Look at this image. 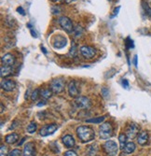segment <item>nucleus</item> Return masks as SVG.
Masks as SVG:
<instances>
[{
    "label": "nucleus",
    "instance_id": "obj_1",
    "mask_svg": "<svg viewBox=\"0 0 151 156\" xmlns=\"http://www.w3.org/2000/svg\"><path fill=\"white\" fill-rule=\"evenodd\" d=\"M77 135L79 137V139L84 143H88L90 141H92L95 137V132L93 131V129L85 125L77 127Z\"/></svg>",
    "mask_w": 151,
    "mask_h": 156
},
{
    "label": "nucleus",
    "instance_id": "obj_2",
    "mask_svg": "<svg viewBox=\"0 0 151 156\" xmlns=\"http://www.w3.org/2000/svg\"><path fill=\"white\" fill-rule=\"evenodd\" d=\"M99 130V135L102 139H109L113 135V127L108 122L102 123Z\"/></svg>",
    "mask_w": 151,
    "mask_h": 156
},
{
    "label": "nucleus",
    "instance_id": "obj_3",
    "mask_svg": "<svg viewBox=\"0 0 151 156\" xmlns=\"http://www.w3.org/2000/svg\"><path fill=\"white\" fill-rule=\"evenodd\" d=\"M103 149L108 156H115L118 154V147L117 143L113 140H107L103 145Z\"/></svg>",
    "mask_w": 151,
    "mask_h": 156
},
{
    "label": "nucleus",
    "instance_id": "obj_4",
    "mask_svg": "<svg viewBox=\"0 0 151 156\" xmlns=\"http://www.w3.org/2000/svg\"><path fill=\"white\" fill-rule=\"evenodd\" d=\"M64 80L61 78L54 79L50 82V90L53 94H61L64 90Z\"/></svg>",
    "mask_w": 151,
    "mask_h": 156
},
{
    "label": "nucleus",
    "instance_id": "obj_5",
    "mask_svg": "<svg viewBox=\"0 0 151 156\" xmlns=\"http://www.w3.org/2000/svg\"><path fill=\"white\" fill-rule=\"evenodd\" d=\"M75 105L80 109H89L91 106V100L86 96H78L75 100Z\"/></svg>",
    "mask_w": 151,
    "mask_h": 156
},
{
    "label": "nucleus",
    "instance_id": "obj_6",
    "mask_svg": "<svg viewBox=\"0 0 151 156\" xmlns=\"http://www.w3.org/2000/svg\"><path fill=\"white\" fill-rule=\"evenodd\" d=\"M59 23L66 33H72L74 31L73 23L68 17H65V16L61 17L59 19Z\"/></svg>",
    "mask_w": 151,
    "mask_h": 156
},
{
    "label": "nucleus",
    "instance_id": "obj_7",
    "mask_svg": "<svg viewBox=\"0 0 151 156\" xmlns=\"http://www.w3.org/2000/svg\"><path fill=\"white\" fill-rule=\"evenodd\" d=\"M58 129V125L56 123H50V124H47L44 125L42 128L39 131V135L41 136H48L50 135H52L54 132Z\"/></svg>",
    "mask_w": 151,
    "mask_h": 156
},
{
    "label": "nucleus",
    "instance_id": "obj_8",
    "mask_svg": "<svg viewBox=\"0 0 151 156\" xmlns=\"http://www.w3.org/2000/svg\"><path fill=\"white\" fill-rule=\"evenodd\" d=\"M139 130H140L139 125H137L134 122H132L127 126V128H126V136H128V138L132 139L138 135Z\"/></svg>",
    "mask_w": 151,
    "mask_h": 156
},
{
    "label": "nucleus",
    "instance_id": "obj_9",
    "mask_svg": "<svg viewBox=\"0 0 151 156\" xmlns=\"http://www.w3.org/2000/svg\"><path fill=\"white\" fill-rule=\"evenodd\" d=\"M80 52L86 59H91L96 54V50L91 46H82L80 48Z\"/></svg>",
    "mask_w": 151,
    "mask_h": 156
},
{
    "label": "nucleus",
    "instance_id": "obj_10",
    "mask_svg": "<svg viewBox=\"0 0 151 156\" xmlns=\"http://www.w3.org/2000/svg\"><path fill=\"white\" fill-rule=\"evenodd\" d=\"M52 44H53V47L55 49H62V48L66 46L67 39H66V37H63L61 35H58V36L54 37Z\"/></svg>",
    "mask_w": 151,
    "mask_h": 156
},
{
    "label": "nucleus",
    "instance_id": "obj_11",
    "mask_svg": "<svg viewBox=\"0 0 151 156\" xmlns=\"http://www.w3.org/2000/svg\"><path fill=\"white\" fill-rule=\"evenodd\" d=\"M68 94H69V95L73 98H77L79 96V90L77 88V82L75 80H72L69 82V84H68Z\"/></svg>",
    "mask_w": 151,
    "mask_h": 156
},
{
    "label": "nucleus",
    "instance_id": "obj_12",
    "mask_svg": "<svg viewBox=\"0 0 151 156\" xmlns=\"http://www.w3.org/2000/svg\"><path fill=\"white\" fill-rule=\"evenodd\" d=\"M1 62H2L3 66H12L15 63V57H14V55L11 54V53H6L2 56Z\"/></svg>",
    "mask_w": 151,
    "mask_h": 156
},
{
    "label": "nucleus",
    "instance_id": "obj_13",
    "mask_svg": "<svg viewBox=\"0 0 151 156\" xmlns=\"http://www.w3.org/2000/svg\"><path fill=\"white\" fill-rule=\"evenodd\" d=\"M22 156H36V148L33 142H28L24 146Z\"/></svg>",
    "mask_w": 151,
    "mask_h": 156
},
{
    "label": "nucleus",
    "instance_id": "obj_14",
    "mask_svg": "<svg viewBox=\"0 0 151 156\" xmlns=\"http://www.w3.org/2000/svg\"><path fill=\"white\" fill-rule=\"evenodd\" d=\"M15 87H16L15 81H13L11 80H3L2 83H1V88L6 92H11V91H13L15 89Z\"/></svg>",
    "mask_w": 151,
    "mask_h": 156
},
{
    "label": "nucleus",
    "instance_id": "obj_15",
    "mask_svg": "<svg viewBox=\"0 0 151 156\" xmlns=\"http://www.w3.org/2000/svg\"><path fill=\"white\" fill-rule=\"evenodd\" d=\"M148 134L146 131H142L140 132V134L137 136V142H138L139 145L141 146H145L146 143H147V141H148Z\"/></svg>",
    "mask_w": 151,
    "mask_h": 156
},
{
    "label": "nucleus",
    "instance_id": "obj_16",
    "mask_svg": "<svg viewBox=\"0 0 151 156\" xmlns=\"http://www.w3.org/2000/svg\"><path fill=\"white\" fill-rule=\"evenodd\" d=\"M63 142L67 148H73L76 144V141L71 135H65L64 136H63Z\"/></svg>",
    "mask_w": 151,
    "mask_h": 156
},
{
    "label": "nucleus",
    "instance_id": "obj_17",
    "mask_svg": "<svg viewBox=\"0 0 151 156\" xmlns=\"http://www.w3.org/2000/svg\"><path fill=\"white\" fill-rule=\"evenodd\" d=\"M18 139H19V135L16 133H11V134L6 136V137H5V141L8 144H14L17 142Z\"/></svg>",
    "mask_w": 151,
    "mask_h": 156
},
{
    "label": "nucleus",
    "instance_id": "obj_18",
    "mask_svg": "<svg viewBox=\"0 0 151 156\" xmlns=\"http://www.w3.org/2000/svg\"><path fill=\"white\" fill-rule=\"evenodd\" d=\"M134 151H135V144L133 142H128L125 145L124 149H123V151H124L126 154H131Z\"/></svg>",
    "mask_w": 151,
    "mask_h": 156
},
{
    "label": "nucleus",
    "instance_id": "obj_19",
    "mask_svg": "<svg viewBox=\"0 0 151 156\" xmlns=\"http://www.w3.org/2000/svg\"><path fill=\"white\" fill-rule=\"evenodd\" d=\"M0 75L2 78H6L9 75H11V66H1V71H0Z\"/></svg>",
    "mask_w": 151,
    "mask_h": 156
},
{
    "label": "nucleus",
    "instance_id": "obj_20",
    "mask_svg": "<svg viewBox=\"0 0 151 156\" xmlns=\"http://www.w3.org/2000/svg\"><path fill=\"white\" fill-rule=\"evenodd\" d=\"M97 152H98V146L91 145L87 150V156H96Z\"/></svg>",
    "mask_w": 151,
    "mask_h": 156
},
{
    "label": "nucleus",
    "instance_id": "obj_21",
    "mask_svg": "<svg viewBox=\"0 0 151 156\" xmlns=\"http://www.w3.org/2000/svg\"><path fill=\"white\" fill-rule=\"evenodd\" d=\"M127 138H128V136H126V134H120L118 136V140H119V144H120V150L124 149L125 145L127 144Z\"/></svg>",
    "mask_w": 151,
    "mask_h": 156
},
{
    "label": "nucleus",
    "instance_id": "obj_22",
    "mask_svg": "<svg viewBox=\"0 0 151 156\" xmlns=\"http://www.w3.org/2000/svg\"><path fill=\"white\" fill-rule=\"evenodd\" d=\"M52 91L50 89H44L40 92V96L42 97L43 99H45V100H47V99L50 98L51 95H52Z\"/></svg>",
    "mask_w": 151,
    "mask_h": 156
},
{
    "label": "nucleus",
    "instance_id": "obj_23",
    "mask_svg": "<svg viewBox=\"0 0 151 156\" xmlns=\"http://www.w3.org/2000/svg\"><path fill=\"white\" fill-rule=\"evenodd\" d=\"M36 128H37V124L35 122H32L29 123V125L27 126V132H28L29 134H33L36 131Z\"/></svg>",
    "mask_w": 151,
    "mask_h": 156
},
{
    "label": "nucleus",
    "instance_id": "obj_24",
    "mask_svg": "<svg viewBox=\"0 0 151 156\" xmlns=\"http://www.w3.org/2000/svg\"><path fill=\"white\" fill-rule=\"evenodd\" d=\"M105 117L103 116V117H98V118H92V119H89L87 120L86 122H89V123H102L104 121H105Z\"/></svg>",
    "mask_w": 151,
    "mask_h": 156
},
{
    "label": "nucleus",
    "instance_id": "obj_25",
    "mask_svg": "<svg viewBox=\"0 0 151 156\" xmlns=\"http://www.w3.org/2000/svg\"><path fill=\"white\" fill-rule=\"evenodd\" d=\"M9 150L8 147L5 145H1V148H0V156H9Z\"/></svg>",
    "mask_w": 151,
    "mask_h": 156
},
{
    "label": "nucleus",
    "instance_id": "obj_26",
    "mask_svg": "<svg viewBox=\"0 0 151 156\" xmlns=\"http://www.w3.org/2000/svg\"><path fill=\"white\" fill-rule=\"evenodd\" d=\"M39 95H40V91H39V89H36V90L32 93V94H31V99H32V101H36L37 99H38V97H39Z\"/></svg>",
    "mask_w": 151,
    "mask_h": 156
},
{
    "label": "nucleus",
    "instance_id": "obj_27",
    "mask_svg": "<svg viewBox=\"0 0 151 156\" xmlns=\"http://www.w3.org/2000/svg\"><path fill=\"white\" fill-rule=\"evenodd\" d=\"M22 151L19 149H15V150H12L9 153V156H21Z\"/></svg>",
    "mask_w": 151,
    "mask_h": 156
},
{
    "label": "nucleus",
    "instance_id": "obj_28",
    "mask_svg": "<svg viewBox=\"0 0 151 156\" xmlns=\"http://www.w3.org/2000/svg\"><path fill=\"white\" fill-rule=\"evenodd\" d=\"M69 55H71V57H75V56L77 55V47H76L75 43H73V46L69 51Z\"/></svg>",
    "mask_w": 151,
    "mask_h": 156
},
{
    "label": "nucleus",
    "instance_id": "obj_29",
    "mask_svg": "<svg viewBox=\"0 0 151 156\" xmlns=\"http://www.w3.org/2000/svg\"><path fill=\"white\" fill-rule=\"evenodd\" d=\"M143 7H144V9H145V10H146V13L147 14V15L151 18V9L146 4V3H144L143 4Z\"/></svg>",
    "mask_w": 151,
    "mask_h": 156
},
{
    "label": "nucleus",
    "instance_id": "obj_30",
    "mask_svg": "<svg viewBox=\"0 0 151 156\" xmlns=\"http://www.w3.org/2000/svg\"><path fill=\"white\" fill-rule=\"evenodd\" d=\"M64 156H78V155L73 151H67L66 152H64Z\"/></svg>",
    "mask_w": 151,
    "mask_h": 156
},
{
    "label": "nucleus",
    "instance_id": "obj_31",
    "mask_svg": "<svg viewBox=\"0 0 151 156\" xmlns=\"http://www.w3.org/2000/svg\"><path fill=\"white\" fill-rule=\"evenodd\" d=\"M122 85H123V87L126 88V89L129 88V82H128V80L126 79H124V80H122Z\"/></svg>",
    "mask_w": 151,
    "mask_h": 156
},
{
    "label": "nucleus",
    "instance_id": "obj_32",
    "mask_svg": "<svg viewBox=\"0 0 151 156\" xmlns=\"http://www.w3.org/2000/svg\"><path fill=\"white\" fill-rule=\"evenodd\" d=\"M102 94H103V95H104L105 97H106V96H107V94H109V91L107 90V88L104 87V88L102 89Z\"/></svg>",
    "mask_w": 151,
    "mask_h": 156
},
{
    "label": "nucleus",
    "instance_id": "obj_33",
    "mask_svg": "<svg viewBox=\"0 0 151 156\" xmlns=\"http://www.w3.org/2000/svg\"><path fill=\"white\" fill-rule=\"evenodd\" d=\"M17 10H18L19 13L22 14V15H25V12H24V10H23V9H22V7H19V8L17 9Z\"/></svg>",
    "mask_w": 151,
    "mask_h": 156
},
{
    "label": "nucleus",
    "instance_id": "obj_34",
    "mask_svg": "<svg viewBox=\"0 0 151 156\" xmlns=\"http://www.w3.org/2000/svg\"><path fill=\"white\" fill-rule=\"evenodd\" d=\"M133 64H134L135 66H137V56L136 55L134 56V58H133Z\"/></svg>",
    "mask_w": 151,
    "mask_h": 156
},
{
    "label": "nucleus",
    "instance_id": "obj_35",
    "mask_svg": "<svg viewBox=\"0 0 151 156\" xmlns=\"http://www.w3.org/2000/svg\"><path fill=\"white\" fill-rule=\"evenodd\" d=\"M64 1L67 3V4H69V3H72V2H74V1H76V0H64Z\"/></svg>",
    "mask_w": 151,
    "mask_h": 156
},
{
    "label": "nucleus",
    "instance_id": "obj_36",
    "mask_svg": "<svg viewBox=\"0 0 151 156\" xmlns=\"http://www.w3.org/2000/svg\"><path fill=\"white\" fill-rule=\"evenodd\" d=\"M45 104H46V101H45V102H40V103L37 104V106H38V107H41V106H44Z\"/></svg>",
    "mask_w": 151,
    "mask_h": 156
},
{
    "label": "nucleus",
    "instance_id": "obj_37",
    "mask_svg": "<svg viewBox=\"0 0 151 156\" xmlns=\"http://www.w3.org/2000/svg\"><path fill=\"white\" fill-rule=\"evenodd\" d=\"M25 138H26V137H23V138L22 139V141H21V142L19 143V146H22V143H23L24 141H25Z\"/></svg>",
    "mask_w": 151,
    "mask_h": 156
},
{
    "label": "nucleus",
    "instance_id": "obj_38",
    "mask_svg": "<svg viewBox=\"0 0 151 156\" xmlns=\"http://www.w3.org/2000/svg\"><path fill=\"white\" fill-rule=\"evenodd\" d=\"M3 111H4V105L1 104V113H3Z\"/></svg>",
    "mask_w": 151,
    "mask_h": 156
},
{
    "label": "nucleus",
    "instance_id": "obj_39",
    "mask_svg": "<svg viewBox=\"0 0 151 156\" xmlns=\"http://www.w3.org/2000/svg\"><path fill=\"white\" fill-rule=\"evenodd\" d=\"M42 51H43V52H44V53H47V51L45 50V48H42Z\"/></svg>",
    "mask_w": 151,
    "mask_h": 156
},
{
    "label": "nucleus",
    "instance_id": "obj_40",
    "mask_svg": "<svg viewBox=\"0 0 151 156\" xmlns=\"http://www.w3.org/2000/svg\"><path fill=\"white\" fill-rule=\"evenodd\" d=\"M56 1H58V2H59V1H61V0H56Z\"/></svg>",
    "mask_w": 151,
    "mask_h": 156
}]
</instances>
